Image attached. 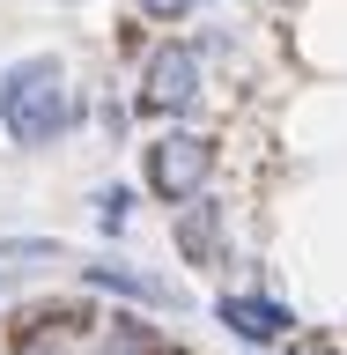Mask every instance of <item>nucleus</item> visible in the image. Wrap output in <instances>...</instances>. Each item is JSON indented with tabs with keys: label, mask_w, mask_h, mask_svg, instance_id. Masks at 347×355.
Returning <instances> with one entry per match:
<instances>
[{
	"label": "nucleus",
	"mask_w": 347,
	"mask_h": 355,
	"mask_svg": "<svg viewBox=\"0 0 347 355\" xmlns=\"http://www.w3.org/2000/svg\"><path fill=\"white\" fill-rule=\"evenodd\" d=\"M0 126H8L15 148H52L66 133V74L52 52L0 67Z\"/></svg>",
	"instance_id": "1"
},
{
	"label": "nucleus",
	"mask_w": 347,
	"mask_h": 355,
	"mask_svg": "<svg viewBox=\"0 0 347 355\" xmlns=\"http://www.w3.org/2000/svg\"><path fill=\"white\" fill-rule=\"evenodd\" d=\"M207 178H215V141H199V133H163L148 148V193L170 200V207L199 200Z\"/></svg>",
	"instance_id": "2"
},
{
	"label": "nucleus",
	"mask_w": 347,
	"mask_h": 355,
	"mask_svg": "<svg viewBox=\"0 0 347 355\" xmlns=\"http://www.w3.org/2000/svg\"><path fill=\"white\" fill-rule=\"evenodd\" d=\"M199 96V52L193 44H155L148 67H141V111H193Z\"/></svg>",
	"instance_id": "3"
},
{
	"label": "nucleus",
	"mask_w": 347,
	"mask_h": 355,
	"mask_svg": "<svg viewBox=\"0 0 347 355\" xmlns=\"http://www.w3.org/2000/svg\"><path fill=\"white\" fill-rule=\"evenodd\" d=\"M170 237H177V252L193 266H229V207L222 200H185L177 207V222H170Z\"/></svg>",
	"instance_id": "4"
},
{
	"label": "nucleus",
	"mask_w": 347,
	"mask_h": 355,
	"mask_svg": "<svg viewBox=\"0 0 347 355\" xmlns=\"http://www.w3.org/2000/svg\"><path fill=\"white\" fill-rule=\"evenodd\" d=\"M215 318L237 333L244 348H266V340H281V333L296 326V311L274 304V296H215Z\"/></svg>",
	"instance_id": "5"
},
{
	"label": "nucleus",
	"mask_w": 347,
	"mask_h": 355,
	"mask_svg": "<svg viewBox=\"0 0 347 355\" xmlns=\"http://www.w3.org/2000/svg\"><path fill=\"white\" fill-rule=\"evenodd\" d=\"M82 282H89V288H104V296H126V304H148V311H163V304L177 311L170 288L148 282V274H133L126 259H96V266H82Z\"/></svg>",
	"instance_id": "6"
},
{
	"label": "nucleus",
	"mask_w": 347,
	"mask_h": 355,
	"mask_svg": "<svg viewBox=\"0 0 347 355\" xmlns=\"http://www.w3.org/2000/svg\"><path fill=\"white\" fill-rule=\"evenodd\" d=\"M89 207H96V222H104L111 237H118V230H126V215H133V193H126V185H104V193L89 200Z\"/></svg>",
	"instance_id": "7"
},
{
	"label": "nucleus",
	"mask_w": 347,
	"mask_h": 355,
	"mask_svg": "<svg viewBox=\"0 0 347 355\" xmlns=\"http://www.w3.org/2000/svg\"><path fill=\"white\" fill-rule=\"evenodd\" d=\"M111 326H118V340H111L104 355H155V333H141L133 318H111Z\"/></svg>",
	"instance_id": "8"
},
{
	"label": "nucleus",
	"mask_w": 347,
	"mask_h": 355,
	"mask_svg": "<svg viewBox=\"0 0 347 355\" xmlns=\"http://www.w3.org/2000/svg\"><path fill=\"white\" fill-rule=\"evenodd\" d=\"M0 259H60V244H52V237H8Z\"/></svg>",
	"instance_id": "9"
},
{
	"label": "nucleus",
	"mask_w": 347,
	"mask_h": 355,
	"mask_svg": "<svg viewBox=\"0 0 347 355\" xmlns=\"http://www.w3.org/2000/svg\"><path fill=\"white\" fill-rule=\"evenodd\" d=\"M185 8H193V0H141V15H148V22H177Z\"/></svg>",
	"instance_id": "10"
}]
</instances>
